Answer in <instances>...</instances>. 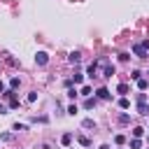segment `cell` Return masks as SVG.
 I'll use <instances>...</instances> for the list:
<instances>
[{
  "mask_svg": "<svg viewBox=\"0 0 149 149\" xmlns=\"http://www.w3.org/2000/svg\"><path fill=\"white\" fill-rule=\"evenodd\" d=\"M147 49H149V40H142V42H137V44L133 47V54H135L137 58H147Z\"/></svg>",
  "mask_w": 149,
  "mask_h": 149,
  "instance_id": "obj_1",
  "label": "cell"
},
{
  "mask_svg": "<svg viewBox=\"0 0 149 149\" xmlns=\"http://www.w3.org/2000/svg\"><path fill=\"white\" fill-rule=\"evenodd\" d=\"M137 112H140L142 116H147V114H149V105H147V95H144V93H140V95H137Z\"/></svg>",
  "mask_w": 149,
  "mask_h": 149,
  "instance_id": "obj_2",
  "label": "cell"
},
{
  "mask_svg": "<svg viewBox=\"0 0 149 149\" xmlns=\"http://www.w3.org/2000/svg\"><path fill=\"white\" fill-rule=\"evenodd\" d=\"M35 63H37V65H47V63H49V54H47V51H37V54H35Z\"/></svg>",
  "mask_w": 149,
  "mask_h": 149,
  "instance_id": "obj_3",
  "label": "cell"
},
{
  "mask_svg": "<svg viewBox=\"0 0 149 149\" xmlns=\"http://www.w3.org/2000/svg\"><path fill=\"white\" fill-rule=\"evenodd\" d=\"M95 93H98V98H100V100H109V98H112V93H109V91H107L105 86H100V88H98Z\"/></svg>",
  "mask_w": 149,
  "mask_h": 149,
  "instance_id": "obj_4",
  "label": "cell"
},
{
  "mask_svg": "<svg viewBox=\"0 0 149 149\" xmlns=\"http://www.w3.org/2000/svg\"><path fill=\"white\" fill-rule=\"evenodd\" d=\"M68 61H70V63H79V61H81V54H79V51H72V54L68 56Z\"/></svg>",
  "mask_w": 149,
  "mask_h": 149,
  "instance_id": "obj_5",
  "label": "cell"
},
{
  "mask_svg": "<svg viewBox=\"0 0 149 149\" xmlns=\"http://www.w3.org/2000/svg\"><path fill=\"white\" fill-rule=\"evenodd\" d=\"M19 86H21V79H19V77H12V79H9V88H12V91H16Z\"/></svg>",
  "mask_w": 149,
  "mask_h": 149,
  "instance_id": "obj_6",
  "label": "cell"
},
{
  "mask_svg": "<svg viewBox=\"0 0 149 149\" xmlns=\"http://www.w3.org/2000/svg\"><path fill=\"white\" fill-rule=\"evenodd\" d=\"M86 72H88V77H95V72H98V63H91Z\"/></svg>",
  "mask_w": 149,
  "mask_h": 149,
  "instance_id": "obj_7",
  "label": "cell"
},
{
  "mask_svg": "<svg viewBox=\"0 0 149 149\" xmlns=\"http://www.w3.org/2000/svg\"><path fill=\"white\" fill-rule=\"evenodd\" d=\"M81 81H84V74L81 72H74L72 74V84H81Z\"/></svg>",
  "mask_w": 149,
  "mask_h": 149,
  "instance_id": "obj_8",
  "label": "cell"
},
{
  "mask_svg": "<svg viewBox=\"0 0 149 149\" xmlns=\"http://www.w3.org/2000/svg\"><path fill=\"white\" fill-rule=\"evenodd\" d=\"M119 107H121V109H128V107H130V100H128V98L123 95V98L119 100Z\"/></svg>",
  "mask_w": 149,
  "mask_h": 149,
  "instance_id": "obj_9",
  "label": "cell"
},
{
  "mask_svg": "<svg viewBox=\"0 0 149 149\" xmlns=\"http://www.w3.org/2000/svg\"><path fill=\"white\" fill-rule=\"evenodd\" d=\"M77 140H79V144H81V147H91V140H88L86 135H79Z\"/></svg>",
  "mask_w": 149,
  "mask_h": 149,
  "instance_id": "obj_10",
  "label": "cell"
},
{
  "mask_svg": "<svg viewBox=\"0 0 149 149\" xmlns=\"http://www.w3.org/2000/svg\"><path fill=\"white\" fill-rule=\"evenodd\" d=\"M130 149H142V142H140V137H133V140H130Z\"/></svg>",
  "mask_w": 149,
  "mask_h": 149,
  "instance_id": "obj_11",
  "label": "cell"
},
{
  "mask_svg": "<svg viewBox=\"0 0 149 149\" xmlns=\"http://www.w3.org/2000/svg\"><path fill=\"white\" fill-rule=\"evenodd\" d=\"M147 86H149V81H147V79H142V77H140V79H137V88H140V91H144V88H147Z\"/></svg>",
  "mask_w": 149,
  "mask_h": 149,
  "instance_id": "obj_12",
  "label": "cell"
},
{
  "mask_svg": "<svg viewBox=\"0 0 149 149\" xmlns=\"http://www.w3.org/2000/svg\"><path fill=\"white\" fill-rule=\"evenodd\" d=\"M116 91H119L121 95H126V93H128L130 88H128V84H119V86H116Z\"/></svg>",
  "mask_w": 149,
  "mask_h": 149,
  "instance_id": "obj_13",
  "label": "cell"
},
{
  "mask_svg": "<svg viewBox=\"0 0 149 149\" xmlns=\"http://www.w3.org/2000/svg\"><path fill=\"white\" fill-rule=\"evenodd\" d=\"M81 126H84V128H95V121H93V119H84Z\"/></svg>",
  "mask_w": 149,
  "mask_h": 149,
  "instance_id": "obj_14",
  "label": "cell"
},
{
  "mask_svg": "<svg viewBox=\"0 0 149 149\" xmlns=\"http://www.w3.org/2000/svg\"><path fill=\"white\" fill-rule=\"evenodd\" d=\"M142 135H144V128L135 126V128H133V137H142Z\"/></svg>",
  "mask_w": 149,
  "mask_h": 149,
  "instance_id": "obj_15",
  "label": "cell"
},
{
  "mask_svg": "<svg viewBox=\"0 0 149 149\" xmlns=\"http://www.w3.org/2000/svg\"><path fill=\"white\" fill-rule=\"evenodd\" d=\"M61 142H63V144H65V147H68V144H70V142H72V135H70V133H65V135H63V137H61Z\"/></svg>",
  "mask_w": 149,
  "mask_h": 149,
  "instance_id": "obj_16",
  "label": "cell"
},
{
  "mask_svg": "<svg viewBox=\"0 0 149 149\" xmlns=\"http://www.w3.org/2000/svg\"><path fill=\"white\" fill-rule=\"evenodd\" d=\"M93 105H95V98H86V102H84V107H86V109H91Z\"/></svg>",
  "mask_w": 149,
  "mask_h": 149,
  "instance_id": "obj_17",
  "label": "cell"
},
{
  "mask_svg": "<svg viewBox=\"0 0 149 149\" xmlns=\"http://www.w3.org/2000/svg\"><path fill=\"white\" fill-rule=\"evenodd\" d=\"M91 91H93V88H91V86H81V95H88V93H91Z\"/></svg>",
  "mask_w": 149,
  "mask_h": 149,
  "instance_id": "obj_18",
  "label": "cell"
},
{
  "mask_svg": "<svg viewBox=\"0 0 149 149\" xmlns=\"http://www.w3.org/2000/svg\"><path fill=\"white\" fill-rule=\"evenodd\" d=\"M35 100H37V93H35V91H33V93H28V102H35Z\"/></svg>",
  "mask_w": 149,
  "mask_h": 149,
  "instance_id": "obj_19",
  "label": "cell"
},
{
  "mask_svg": "<svg viewBox=\"0 0 149 149\" xmlns=\"http://www.w3.org/2000/svg\"><path fill=\"white\" fill-rule=\"evenodd\" d=\"M68 114H72V116H74V114H77V105H70V107H68Z\"/></svg>",
  "mask_w": 149,
  "mask_h": 149,
  "instance_id": "obj_20",
  "label": "cell"
},
{
  "mask_svg": "<svg viewBox=\"0 0 149 149\" xmlns=\"http://www.w3.org/2000/svg\"><path fill=\"white\" fill-rule=\"evenodd\" d=\"M119 121H121V123H128V121H130V116H128V114H121V116H119Z\"/></svg>",
  "mask_w": 149,
  "mask_h": 149,
  "instance_id": "obj_21",
  "label": "cell"
},
{
  "mask_svg": "<svg viewBox=\"0 0 149 149\" xmlns=\"http://www.w3.org/2000/svg\"><path fill=\"white\" fill-rule=\"evenodd\" d=\"M114 142H116V144H123V142H126V137H123V135H116V137H114Z\"/></svg>",
  "mask_w": 149,
  "mask_h": 149,
  "instance_id": "obj_22",
  "label": "cell"
},
{
  "mask_svg": "<svg viewBox=\"0 0 149 149\" xmlns=\"http://www.w3.org/2000/svg\"><path fill=\"white\" fill-rule=\"evenodd\" d=\"M140 74H142L140 70H133V72H130V77H133V79H140Z\"/></svg>",
  "mask_w": 149,
  "mask_h": 149,
  "instance_id": "obj_23",
  "label": "cell"
},
{
  "mask_svg": "<svg viewBox=\"0 0 149 149\" xmlns=\"http://www.w3.org/2000/svg\"><path fill=\"white\" fill-rule=\"evenodd\" d=\"M68 95H70V98H74V95H77V88H72V86H70V88H68Z\"/></svg>",
  "mask_w": 149,
  "mask_h": 149,
  "instance_id": "obj_24",
  "label": "cell"
},
{
  "mask_svg": "<svg viewBox=\"0 0 149 149\" xmlns=\"http://www.w3.org/2000/svg\"><path fill=\"white\" fill-rule=\"evenodd\" d=\"M14 130H26V123H14Z\"/></svg>",
  "mask_w": 149,
  "mask_h": 149,
  "instance_id": "obj_25",
  "label": "cell"
},
{
  "mask_svg": "<svg viewBox=\"0 0 149 149\" xmlns=\"http://www.w3.org/2000/svg\"><path fill=\"white\" fill-rule=\"evenodd\" d=\"M0 114H7V107H5L2 102H0Z\"/></svg>",
  "mask_w": 149,
  "mask_h": 149,
  "instance_id": "obj_26",
  "label": "cell"
},
{
  "mask_svg": "<svg viewBox=\"0 0 149 149\" xmlns=\"http://www.w3.org/2000/svg\"><path fill=\"white\" fill-rule=\"evenodd\" d=\"M2 91H5V84H2V81H0V93H2Z\"/></svg>",
  "mask_w": 149,
  "mask_h": 149,
  "instance_id": "obj_27",
  "label": "cell"
},
{
  "mask_svg": "<svg viewBox=\"0 0 149 149\" xmlns=\"http://www.w3.org/2000/svg\"><path fill=\"white\" fill-rule=\"evenodd\" d=\"M100 149H109V147H107V144H102V147H100Z\"/></svg>",
  "mask_w": 149,
  "mask_h": 149,
  "instance_id": "obj_28",
  "label": "cell"
}]
</instances>
